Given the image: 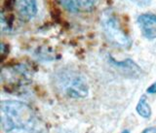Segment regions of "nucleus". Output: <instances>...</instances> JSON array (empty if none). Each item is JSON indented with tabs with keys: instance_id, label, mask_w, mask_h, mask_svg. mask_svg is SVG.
<instances>
[{
	"instance_id": "obj_1",
	"label": "nucleus",
	"mask_w": 156,
	"mask_h": 133,
	"mask_svg": "<svg viewBox=\"0 0 156 133\" xmlns=\"http://www.w3.org/2000/svg\"><path fill=\"white\" fill-rule=\"evenodd\" d=\"M1 124L6 133L28 129L35 121V115L27 103L15 100L1 102Z\"/></svg>"
},
{
	"instance_id": "obj_2",
	"label": "nucleus",
	"mask_w": 156,
	"mask_h": 133,
	"mask_svg": "<svg viewBox=\"0 0 156 133\" xmlns=\"http://www.w3.org/2000/svg\"><path fill=\"white\" fill-rule=\"evenodd\" d=\"M56 86L63 94L70 98H84L89 93L86 78L73 70H62L56 76Z\"/></svg>"
},
{
	"instance_id": "obj_3",
	"label": "nucleus",
	"mask_w": 156,
	"mask_h": 133,
	"mask_svg": "<svg viewBox=\"0 0 156 133\" xmlns=\"http://www.w3.org/2000/svg\"><path fill=\"white\" fill-rule=\"evenodd\" d=\"M101 24L106 39L114 46L122 49H128L132 46L131 38L123 30L118 19L112 11L105 10L101 14Z\"/></svg>"
},
{
	"instance_id": "obj_4",
	"label": "nucleus",
	"mask_w": 156,
	"mask_h": 133,
	"mask_svg": "<svg viewBox=\"0 0 156 133\" xmlns=\"http://www.w3.org/2000/svg\"><path fill=\"white\" fill-rule=\"evenodd\" d=\"M9 7L14 8L19 19L23 22H28L37 13L36 0H10Z\"/></svg>"
},
{
	"instance_id": "obj_5",
	"label": "nucleus",
	"mask_w": 156,
	"mask_h": 133,
	"mask_svg": "<svg viewBox=\"0 0 156 133\" xmlns=\"http://www.w3.org/2000/svg\"><path fill=\"white\" fill-rule=\"evenodd\" d=\"M99 0H60L63 8L72 13L90 12L96 7Z\"/></svg>"
},
{
	"instance_id": "obj_6",
	"label": "nucleus",
	"mask_w": 156,
	"mask_h": 133,
	"mask_svg": "<svg viewBox=\"0 0 156 133\" xmlns=\"http://www.w3.org/2000/svg\"><path fill=\"white\" fill-rule=\"evenodd\" d=\"M138 23L145 38L152 40L156 38V16L152 14H143L138 18Z\"/></svg>"
},
{
	"instance_id": "obj_7",
	"label": "nucleus",
	"mask_w": 156,
	"mask_h": 133,
	"mask_svg": "<svg viewBox=\"0 0 156 133\" xmlns=\"http://www.w3.org/2000/svg\"><path fill=\"white\" fill-rule=\"evenodd\" d=\"M136 113H138L141 118H144V119H149L151 117V108L147 103V101H146L145 95H143L140 97L139 103L136 104Z\"/></svg>"
},
{
	"instance_id": "obj_8",
	"label": "nucleus",
	"mask_w": 156,
	"mask_h": 133,
	"mask_svg": "<svg viewBox=\"0 0 156 133\" xmlns=\"http://www.w3.org/2000/svg\"><path fill=\"white\" fill-rule=\"evenodd\" d=\"M109 60H110L112 64L115 65L116 67H119L121 69H123V70L124 69H126V70H130V71H135V69L136 70H140V67L131 60H126L124 61H116L114 58H112V57H109Z\"/></svg>"
},
{
	"instance_id": "obj_9",
	"label": "nucleus",
	"mask_w": 156,
	"mask_h": 133,
	"mask_svg": "<svg viewBox=\"0 0 156 133\" xmlns=\"http://www.w3.org/2000/svg\"><path fill=\"white\" fill-rule=\"evenodd\" d=\"M130 1L140 7H145L150 4V0H130Z\"/></svg>"
},
{
	"instance_id": "obj_10",
	"label": "nucleus",
	"mask_w": 156,
	"mask_h": 133,
	"mask_svg": "<svg viewBox=\"0 0 156 133\" xmlns=\"http://www.w3.org/2000/svg\"><path fill=\"white\" fill-rule=\"evenodd\" d=\"M146 92H147L148 94H155V93H156V82H154L152 85L147 87Z\"/></svg>"
},
{
	"instance_id": "obj_11",
	"label": "nucleus",
	"mask_w": 156,
	"mask_h": 133,
	"mask_svg": "<svg viewBox=\"0 0 156 133\" xmlns=\"http://www.w3.org/2000/svg\"><path fill=\"white\" fill-rule=\"evenodd\" d=\"M141 133H156V127H155V126L147 127V128L144 129Z\"/></svg>"
},
{
	"instance_id": "obj_12",
	"label": "nucleus",
	"mask_w": 156,
	"mask_h": 133,
	"mask_svg": "<svg viewBox=\"0 0 156 133\" xmlns=\"http://www.w3.org/2000/svg\"><path fill=\"white\" fill-rule=\"evenodd\" d=\"M121 133H130V130H128V129H126V130H124V131H122Z\"/></svg>"
}]
</instances>
